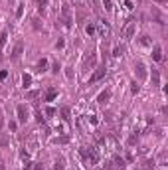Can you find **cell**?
<instances>
[{
    "label": "cell",
    "instance_id": "cell-30",
    "mask_svg": "<svg viewBox=\"0 0 168 170\" xmlns=\"http://www.w3.org/2000/svg\"><path fill=\"white\" fill-rule=\"evenodd\" d=\"M46 115H50V117L56 115V109H53V107H48V109H46Z\"/></svg>",
    "mask_w": 168,
    "mask_h": 170
},
{
    "label": "cell",
    "instance_id": "cell-17",
    "mask_svg": "<svg viewBox=\"0 0 168 170\" xmlns=\"http://www.w3.org/2000/svg\"><path fill=\"white\" fill-rule=\"evenodd\" d=\"M38 2V8H40V12H44L46 6H48V0H36Z\"/></svg>",
    "mask_w": 168,
    "mask_h": 170
},
{
    "label": "cell",
    "instance_id": "cell-10",
    "mask_svg": "<svg viewBox=\"0 0 168 170\" xmlns=\"http://www.w3.org/2000/svg\"><path fill=\"white\" fill-rule=\"evenodd\" d=\"M109 99H111V91H103V93L99 95V99H97V101H99V103H107Z\"/></svg>",
    "mask_w": 168,
    "mask_h": 170
},
{
    "label": "cell",
    "instance_id": "cell-16",
    "mask_svg": "<svg viewBox=\"0 0 168 170\" xmlns=\"http://www.w3.org/2000/svg\"><path fill=\"white\" fill-rule=\"evenodd\" d=\"M123 51H125V47H123V46H117V47H115V51H113V56H115V57H121V56H123Z\"/></svg>",
    "mask_w": 168,
    "mask_h": 170
},
{
    "label": "cell",
    "instance_id": "cell-31",
    "mask_svg": "<svg viewBox=\"0 0 168 170\" xmlns=\"http://www.w3.org/2000/svg\"><path fill=\"white\" fill-rule=\"evenodd\" d=\"M125 8H127V10H133V2H131V0H125Z\"/></svg>",
    "mask_w": 168,
    "mask_h": 170
},
{
    "label": "cell",
    "instance_id": "cell-14",
    "mask_svg": "<svg viewBox=\"0 0 168 170\" xmlns=\"http://www.w3.org/2000/svg\"><path fill=\"white\" fill-rule=\"evenodd\" d=\"M22 83H24V87H30V83H32V77L28 75V73H24V75H22Z\"/></svg>",
    "mask_w": 168,
    "mask_h": 170
},
{
    "label": "cell",
    "instance_id": "cell-8",
    "mask_svg": "<svg viewBox=\"0 0 168 170\" xmlns=\"http://www.w3.org/2000/svg\"><path fill=\"white\" fill-rule=\"evenodd\" d=\"M109 26H107L105 22H99V36H101V38H107V36H109Z\"/></svg>",
    "mask_w": 168,
    "mask_h": 170
},
{
    "label": "cell",
    "instance_id": "cell-24",
    "mask_svg": "<svg viewBox=\"0 0 168 170\" xmlns=\"http://www.w3.org/2000/svg\"><path fill=\"white\" fill-rule=\"evenodd\" d=\"M103 6H105V10H113V2L111 0H103Z\"/></svg>",
    "mask_w": 168,
    "mask_h": 170
},
{
    "label": "cell",
    "instance_id": "cell-6",
    "mask_svg": "<svg viewBox=\"0 0 168 170\" xmlns=\"http://www.w3.org/2000/svg\"><path fill=\"white\" fill-rule=\"evenodd\" d=\"M22 51H24V44H22V42H18V44L14 46V50H12V60H20Z\"/></svg>",
    "mask_w": 168,
    "mask_h": 170
},
{
    "label": "cell",
    "instance_id": "cell-11",
    "mask_svg": "<svg viewBox=\"0 0 168 170\" xmlns=\"http://www.w3.org/2000/svg\"><path fill=\"white\" fill-rule=\"evenodd\" d=\"M56 95H57V91L53 87H50V89H48V93H46V101H53V99H56Z\"/></svg>",
    "mask_w": 168,
    "mask_h": 170
},
{
    "label": "cell",
    "instance_id": "cell-12",
    "mask_svg": "<svg viewBox=\"0 0 168 170\" xmlns=\"http://www.w3.org/2000/svg\"><path fill=\"white\" fill-rule=\"evenodd\" d=\"M113 162H115L117 168H125V166H127V164H125V158H121V156H115V160H113Z\"/></svg>",
    "mask_w": 168,
    "mask_h": 170
},
{
    "label": "cell",
    "instance_id": "cell-27",
    "mask_svg": "<svg viewBox=\"0 0 168 170\" xmlns=\"http://www.w3.org/2000/svg\"><path fill=\"white\" fill-rule=\"evenodd\" d=\"M87 63H89V67H93V65H95V54H91V57L87 60Z\"/></svg>",
    "mask_w": 168,
    "mask_h": 170
},
{
    "label": "cell",
    "instance_id": "cell-29",
    "mask_svg": "<svg viewBox=\"0 0 168 170\" xmlns=\"http://www.w3.org/2000/svg\"><path fill=\"white\" fill-rule=\"evenodd\" d=\"M36 119H38V123H44V117H42V111H38V113H36Z\"/></svg>",
    "mask_w": 168,
    "mask_h": 170
},
{
    "label": "cell",
    "instance_id": "cell-36",
    "mask_svg": "<svg viewBox=\"0 0 168 170\" xmlns=\"http://www.w3.org/2000/svg\"><path fill=\"white\" fill-rule=\"evenodd\" d=\"M4 77H6V71H0V81H2Z\"/></svg>",
    "mask_w": 168,
    "mask_h": 170
},
{
    "label": "cell",
    "instance_id": "cell-28",
    "mask_svg": "<svg viewBox=\"0 0 168 170\" xmlns=\"http://www.w3.org/2000/svg\"><path fill=\"white\" fill-rule=\"evenodd\" d=\"M32 170H44V164H42V162H36V164H34V168H32Z\"/></svg>",
    "mask_w": 168,
    "mask_h": 170
},
{
    "label": "cell",
    "instance_id": "cell-35",
    "mask_svg": "<svg viewBox=\"0 0 168 170\" xmlns=\"http://www.w3.org/2000/svg\"><path fill=\"white\" fill-rule=\"evenodd\" d=\"M2 125H4V115L0 113V129H2Z\"/></svg>",
    "mask_w": 168,
    "mask_h": 170
},
{
    "label": "cell",
    "instance_id": "cell-26",
    "mask_svg": "<svg viewBox=\"0 0 168 170\" xmlns=\"http://www.w3.org/2000/svg\"><path fill=\"white\" fill-rule=\"evenodd\" d=\"M138 89H140V87L137 85V81H133V83H131V91H133L134 95H137V93H138Z\"/></svg>",
    "mask_w": 168,
    "mask_h": 170
},
{
    "label": "cell",
    "instance_id": "cell-23",
    "mask_svg": "<svg viewBox=\"0 0 168 170\" xmlns=\"http://www.w3.org/2000/svg\"><path fill=\"white\" fill-rule=\"evenodd\" d=\"M53 170H63V160L59 158V160H56V164H53Z\"/></svg>",
    "mask_w": 168,
    "mask_h": 170
},
{
    "label": "cell",
    "instance_id": "cell-32",
    "mask_svg": "<svg viewBox=\"0 0 168 170\" xmlns=\"http://www.w3.org/2000/svg\"><path fill=\"white\" fill-rule=\"evenodd\" d=\"M38 95H40V93H38V91H30V93H28V99H36Z\"/></svg>",
    "mask_w": 168,
    "mask_h": 170
},
{
    "label": "cell",
    "instance_id": "cell-4",
    "mask_svg": "<svg viewBox=\"0 0 168 170\" xmlns=\"http://www.w3.org/2000/svg\"><path fill=\"white\" fill-rule=\"evenodd\" d=\"M16 113H18V121H20V123H26V121H28V117H30L28 107H26V105H18Z\"/></svg>",
    "mask_w": 168,
    "mask_h": 170
},
{
    "label": "cell",
    "instance_id": "cell-19",
    "mask_svg": "<svg viewBox=\"0 0 168 170\" xmlns=\"http://www.w3.org/2000/svg\"><path fill=\"white\" fill-rule=\"evenodd\" d=\"M8 142H10V139H8L6 135H4V132H0V145H2V146H6Z\"/></svg>",
    "mask_w": 168,
    "mask_h": 170
},
{
    "label": "cell",
    "instance_id": "cell-5",
    "mask_svg": "<svg viewBox=\"0 0 168 170\" xmlns=\"http://www.w3.org/2000/svg\"><path fill=\"white\" fill-rule=\"evenodd\" d=\"M105 73H107V69H105V67H97V69H95V73L89 77V81H91V83L99 81V79H103V77H105Z\"/></svg>",
    "mask_w": 168,
    "mask_h": 170
},
{
    "label": "cell",
    "instance_id": "cell-22",
    "mask_svg": "<svg viewBox=\"0 0 168 170\" xmlns=\"http://www.w3.org/2000/svg\"><path fill=\"white\" fill-rule=\"evenodd\" d=\"M85 32H87V36H93L95 34V26L93 24H87V26H85Z\"/></svg>",
    "mask_w": 168,
    "mask_h": 170
},
{
    "label": "cell",
    "instance_id": "cell-18",
    "mask_svg": "<svg viewBox=\"0 0 168 170\" xmlns=\"http://www.w3.org/2000/svg\"><path fill=\"white\" fill-rule=\"evenodd\" d=\"M61 119H63V121H69V119H71V117H69V109H67V107L61 109Z\"/></svg>",
    "mask_w": 168,
    "mask_h": 170
},
{
    "label": "cell",
    "instance_id": "cell-38",
    "mask_svg": "<svg viewBox=\"0 0 168 170\" xmlns=\"http://www.w3.org/2000/svg\"><path fill=\"white\" fill-rule=\"evenodd\" d=\"M0 170H4V162H0Z\"/></svg>",
    "mask_w": 168,
    "mask_h": 170
},
{
    "label": "cell",
    "instance_id": "cell-3",
    "mask_svg": "<svg viewBox=\"0 0 168 170\" xmlns=\"http://www.w3.org/2000/svg\"><path fill=\"white\" fill-rule=\"evenodd\" d=\"M125 38L127 40H133L134 38V34H137V22H129L127 26H125Z\"/></svg>",
    "mask_w": 168,
    "mask_h": 170
},
{
    "label": "cell",
    "instance_id": "cell-15",
    "mask_svg": "<svg viewBox=\"0 0 168 170\" xmlns=\"http://www.w3.org/2000/svg\"><path fill=\"white\" fill-rule=\"evenodd\" d=\"M6 38H8V34H6V32H2V34H0V50L6 46Z\"/></svg>",
    "mask_w": 168,
    "mask_h": 170
},
{
    "label": "cell",
    "instance_id": "cell-2",
    "mask_svg": "<svg viewBox=\"0 0 168 170\" xmlns=\"http://www.w3.org/2000/svg\"><path fill=\"white\" fill-rule=\"evenodd\" d=\"M61 20H63V24H66L67 28L73 24V14H71V8H69V4H63V6H61Z\"/></svg>",
    "mask_w": 168,
    "mask_h": 170
},
{
    "label": "cell",
    "instance_id": "cell-33",
    "mask_svg": "<svg viewBox=\"0 0 168 170\" xmlns=\"http://www.w3.org/2000/svg\"><path fill=\"white\" fill-rule=\"evenodd\" d=\"M32 22H34V28H36V30H40V20H38V18H34Z\"/></svg>",
    "mask_w": 168,
    "mask_h": 170
},
{
    "label": "cell",
    "instance_id": "cell-20",
    "mask_svg": "<svg viewBox=\"0 0 168 170\" xmlns=\"http://www.w3.org/2000/svg\"><path fill=\"white\" fill-rule=\"evenodd\" d=\"M152 83L154 85L160 83V75H158V71H156V69H152Z\"/></svg>",
    "mask_w": 168,
    "mask_h": 170
},
{
    "label": "cell",
    "instance_id": "cell-37",
    "mask_svg": "<svg viewBox=\"0 0 168 170\" xmlns=\"http://www.w3.org/2000/svg\"><path fill=\"white\" fill-rule=\"evenodd\" d=\"M154 2H158V4H164V2H166V0H154Z\"/></svg>",
    "mask_w": 168,
    "mask_h": 170
},
{
    "label": "cell",
    "instance_id": "cell-25",
    "mask_svg": "<svg viewBox=\"0 0 168 170\" xmlns=\"http://www.w3.org/2000/svg\"><path fill=\"white\" fill-rule=\"evenodd\" d=\"M140 46H150V40H148V36H143V38H140Z\"/></svg>",
    "mask_w": 168,
    "mask_h": 170
},
{
    "label": "cell",
    "instance_id": "cell-7",
    "mask_svg": "<svg viewBox=\"0 0 168 170\" xmlns=\"http://www.w3.org/2000/svg\"><path fill=\"white\" fill-rule=\"evenodd\" d=\"M134 73H137V75H138V79H144L146 77V71H144V65H143V63H134Z\"/></svg>",
    "mask_w": 168,
    "mask_h": 170
},
{
    "label": "cell",
    "instance_id": "cell-13",
    "mask_svg": "<svg viewBox=\"0 0 168 170\" xmlns=\"http://www.w3.org/2000/svg\"><path fill=\"white\" fill-rule=\"evenodd\" d=\"M46 67H48V60L42 57V60L38 61V71H46Z\"/></svg>",
    "mask_w": 168,
    "mask_h": 170
},
{
    "label": "cell",
    "instance_id": "cell-1",
    "mask_svg": "<svg viewBox=\"0 0 168 170\" xmlns=\"http://www.w3.org/2000/svg\"><path fill=\"white\" fill-rule=\"evenodd\" d=\"M81 156H83V160L85 162H87L89 164V166H93V164H97V160H99V154H97V150H95V148H87V146H83V148H81Z\"/></svg>",
    "mask_w": 168,
    "mask_h": 170
},
{
    "label": "cell",
    "instance_id": "cell-9",
    "mask_svg": "<svg viewBox=\"0 0 168 170\" xmlns=\"http://www.w3.org/2000/svg\"><path fill=\"white\" fill-rule=\"evenodd\" d=\"M152 60H154V61H160V60H162V50H160V46H156L154 50H152Z\"/></svg>",
    "mask_w": 168,
    "mask_h": 170
},
{
    "label": "cell",
    "instance_id": "cell-21",
    "mask_svg": "<svg viewBox=\"0 0 168 170\" xmlns=\"http://www.w3.org/2000/svg\"><path fill=\"white\" fill-rule=\"evenodd\" d=\"M71 2H73V6H79V8L87 6V0H71Z\"/></svg>",
    "mask_w": 168,
    "mask_h": 170
},
{
    "label": "cell",
    "instance_id": "cell-34",
    "mask_svg": "<svg viewBox=\"0 0 168 170\" xmlns=\"http://www.w3.org/2000/svg\"><path fill=\"white\" fill-rule=\"evenodd\" d=\"M52 71H53V73H57V71H59V63H53V69H52Z\"/></svg>",
    "mask_w": 168,
    "mask_h": 170
}]
</instances>
